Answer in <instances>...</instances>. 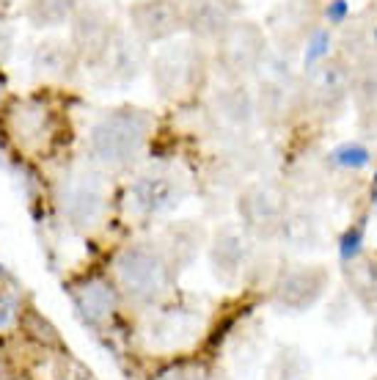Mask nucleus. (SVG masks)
<instances>
[{
    "label": "nucleus",
    "instance_id": "1",
    "mask_svg": "<svg viewBox=\"0 0 377 380\" xmlns=\"http://www.w3.org/2000/svg\"><path fill=\"white\" fill-rule=\"evenodd\" d=\"M234 11H237L234 0H196L190 9V28L201 33L223 31L234 17Z\"/></svg>",
    "mask_w": 377,
    "mask_h": 380
},
{
    "label": "nucleus",
    "instance_id": "2",
    "mask_svg": "<svg viewBox=\"0 0 377 380\" xmlns=\"http://www.w3.org/2000/svg\"><path fill=\"white\" fill-rule=\"evenodd\" d=\"M138 20H141L144 33L157 39V36L171 33V31L179 25V14H176V9H174L171 3L157 0V3H147V6L138 11Z\"/></svg>",
    "mask_w": 377,
    "mask_h": 380
},
{
    "label": "nucleus",
    "instance_id": "3",
    "mask_svg": "<svg viewBox=\"0 0 377 380\" xmlns=\"http://www.w3.org/2000/svg\"><path fill=\"white\" fill-rule=\"evenodd\" d=\"M347 83H350L347 69L341 63H331L317 75V94L325 102H339L344 97V91H347Z\"/></svg>",
    "mask_w": 377,
    "mask_h": 380
},
{
    "label": "nucleus",
    "instance_id": "4",
    "mask_svg": "<svg viewBox=\"0 0 377 380\" xmlns=\"http://www.w3.org/2000/svg\"><path fill=\"white\" fill-rule=\"evenodd\" d=\"M356 88L361 102H375L377 100V56H369L366 61L358 66Z\"/></svg>",
    "mask_w": 377,
    "mask_h": 380
},
{
    "label": "nucleus",
    "instance_id": "5",
    "mask_svg": "<svg viewBox=\"0 0 377 380\" xmlns=\"http://www.w3.org/2000/svg\"><path fill=\"white\" fill-rule=\"evenodd\" d=\"M331 160L341 169H363L369 163V152L361 144H344L331 154Z\"/></svg>",
    "mask_w": 377,
    "mask_h": 380
},
{
    "label": "nucleus",
    "instance_id": "6",
    "mask_svg": "<svg viewBox=\"0 0 377 380\" xmlns=\"http://www.w3.org/2000/svg\"><path fill=\"white\" fill-rule=\"evenodd\" d=\"M328 50H331V31L328 28H317L312 33V39H309V47H306V58H303L306 69H312L319 58H325Z\"/></svg>",
    "mask_w": 377,
    "mask_h": 380
},
{
    "label": "nucleus",
    "instance_id": "7",
    "mask_svg": "<svg viewBox=\"0 0 377 380\" xmlns=\"http://www.w3.org/2000/svg\"><path fill=\"white\" fill-rule=\"evenodd\" d=\"M347 14H350V3L347 0H331L325 6V17H328L331 25H341V22L347 20Z\"/></svg>",
    "mask_w": 377,
    "mask_h": 380
},
{
    "label": "nucleus",
    "instance_id": "8",
    "mask_svg": "<svg viewBox=\"0 0 377 380\" xmlns=\"http://www.w3.org/2000/svg\"><path fill=\"white\" fill-rule=\"evenodd\" d=\"M375 42H377V28H375Z\"/></svg>",
    "mask_w": 377,
    "mask_h": 380
}]
</instances>
